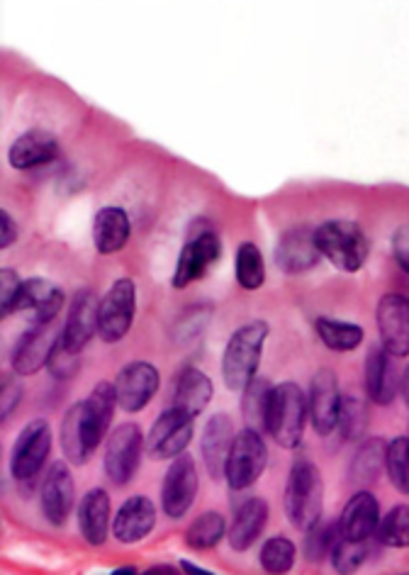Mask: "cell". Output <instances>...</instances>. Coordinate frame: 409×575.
<instances>
[{
	"instance_id": "obj_1",
	"label": "cell",
	"mask_w": 409,
	"mask_h": 575,
	"mask_svg": "<svg viewBox=\"0 0 409 575\" xmlns=\"http://www.w3.org/2000/svg\"><path fill=\"white\" fill-rule=\"evenodd\" d=\"M315 242L319 254L325 256L334 268L347 271V274L361 271L365 258L371 254L369 237H365L363 227L353 220L322 222L315 230Z\"/></svg>"
},
{
	"instance_id": "obj_2",
	"label": "cell",
	"mask_w": 409,
	"mask_h": 575,
	"mask_svg": "<svg viewBox=\"0 0 409 575\" xmlns=\"http://www.w3.org/2000/svg\"><path fill=\"white\" fill-rule=\"evenodd\" d=\"M309 403L305 400L303 388L293 381H285L271 390V403H268L266 432L283 449H297L305 434Z\"/></svg>"
},
{
	"instance_id": "obj_3",
	"label": "cell",
	"mask_w": 409,
	"mask_h": 575,
	"mask_svg": "<svg viewBox=\"0 0 409 575\" xmlns=\"http://www.w3.org/2000/svg\"><path fill=\"white\" fill-rule=\"evenodd\" d=\"M268 340L266 322H249L232 334L222 354V378L230 390H246L256 378L264 344Z\"/></svg>"
},
{
	"instance_id": "obj_4",
	"label": "cell",
	"mask_w": 409,
	"mask_h": 575,
	"mask_svg": "<svg viewBox=\"0 0 409 575\" xmlns=\"http://www.w3.org/2000/svg\"><path fill=\"white\" fill-rule=\"evenodd\" d=\"M325 481L312 461H295L285 485V515L297 529H309L322 519Z\"/></svg>"
},
{
	"instance_id": "obj_5",
	"label": "cell",
	"mask_w": 409,
	"mask_h": 575,
	"mask_svg": "<svg viewBox=\"0 0 409 575\" xmlns=\"http://www.w3.org/2000/svg\"><path fill=\"white\" fill-rule=\"evenodd\" d=\"M105 439V432L95 422L93 412L85 400L71 405L61 422V449L69 463L81 465L89 461V456L98 449V444Z\"/></svg>"
},
{
	"instance_id": "obj_6",
	"label": "cell",
	"mask_w": 409,
	"mask_h": 575,
	"mask_svg": "<svg viewBox=\"0 0 409 575\" xmlns=\"http://www.w3.org/2000/svg\"><path fill=\"white\" fill-rule=\"evenodd\" d=\"M266 461H268V449L261 439V434L244 427L239 434H236V439L232 444L224 481L230 483L232 491H246V487H252L258 479H261Z\"/></svg>"
},
{
	"instance_id": "obj_7",
	"label": "cell",
	"mask_w": 409,
	"mask_h": 575,
	"mask_svg": "<svg viewBox=\"0 0 409 575\" xmlns=\"http://www.w3.org/2000/svg\"><path fill=\"white\" fill-rule=\"evenodd\" d=\"M192 439V417L178 407H168L159 415L154 427L149 429L144 449L152 461L178 459Z\"/></svg>"
},
{
	"instance_id": "obj_8",
	"label": "cell",
	"mask_w": 409,
	"mask_h": 575,
	"mask_svg": "<svg viewBox=\"0 0 409 575\" xmlns=\"http://www.w3.org/2000/svg\"><path fill=\"white\" fill-rule=\"evenodd\" d=\"M142 451H144L142 429L132 425V422L117 427L110 437H107L105 463H103L107 481H113L115 485H127L132 481L139 469V461H142Z\"/></svg>"
},
{
	"instance_id": "obj_9",
	"label": "cell",
	"mask_w": 409,
	"mask_h": 575,
	"mask_svg": "<svg viewBox=\"0 0 409 575\" xmlns=\"http://www.w3.org/2000/svg\"><path fill=\"white\" fill-rule=\"evenodd\" d=\"M135 280L129 278L115 280L113 288L105 292L98 314V334L105 344H117L125 340L135 322Z\"/></svg>"
},
{
	"instance_id": "obj_10",
	"label": "cell",
	"mask_w": 409,
	"mask_h": 575,
	"mask_svg": "<svg viewBox=\"0 0 409 575\" xmlns=\"http://www.w3.org/2000/svg\"><path fill=\"white\" fill-rule=\"evenodd\" d=\"M51 451V429L45 419H35L20 432L13 453H10V473L15 481H32L45 469Z\"/></svg>"
},
{
	"instance_id": "obj_11",
	"label": "cell",
	"mask_w": 409,
	"mask_h": 575,
	"mask_svg": "<svg viewBox=\"0 0 409 575\" xmlns=\"http://www.w3.org/2000/svg\"><path fill=\"white\" fill-rule=\"evenodd\" d=\"M198 495V469L190 456H178L171 461L168 471L164 475V485H161V507H164L166 517L180 519L186 517L188 509L196 503Z\"/></svg>"
},
{
	"instance_id": "obj_12",
	"label": "cell",
	"mask_w": 409,
	"mask_h": 575,
	"mask_svg": "<svg viewBox=\"0 0 409 575\" xmlns=\"http://www.w3.org/2000/svg\"><path fill=\"white\" fill-rule=\"evenodd\" d=\"M383 349L395 359L409 356V298L402 292H387L375 310Z\"/></svg>"
},
{
	"instance_id": "obj_13",
	"label": "cell",
	"mask_w": 409,
	"mask_h": 575,
	"mask_svg": "<svg viewBox=\"0 0 409 575\" xmlns=\"http://www.w3.org/2000/svg\"><path fill=\"white\" fill-rule=\"evenodd\" d=\"M61 340H63V330L59 327L57 320L35 324V327H32L15 346L13 371L17 376H32L37 373L39 368L49 366L51 354Z\"/></svg>"
},
{
	"instance_id": "obj_14",
	"label": "cell",
	"mask_w": 409,
	"mask_h": 575,
	"mask_svg": "<svg viewBox=\"0 0 409 575\" xmlns=\"http://www.w3.org/2000/svg\"><path fill=\"white\" fill-rule=\"evenodd\" d=\"M220 256H222V244L218 234L212 230L192 232V237L186 242V246H183V252L178 256L174 288L180 290L190 286L192 280L202 278L214 264H218Z\"/></svg>"
},
{
	"instance_id": "obj_15",
	"label": "cell",
	"mask_w": 409,
	"mask_h": 575,
	"mask_svg": "<svg viewBox=\"0 0 409 575\" xmlns=\"http://www.w3.org/2000/svg\"><path fill=\"white\" fill-rule=\"evenodd\" d=\"M159 371L149 361H132L125 366L115 381L117 405L125 412H142L159 390Z\"/></svg>"
},
{
	"instance_id": "obj_16",
	"label": "cell",
	"mask_w": 409,
	"mask_h": 575,
	"mask_svg": "<svg viewBox=\"0 0 409 575\" xmlns=\"http://www.w3.org/2000/svg\"><path fill=\"white\" fill-rule=\"evenodd\" d=\"M339 407L341 395L337 373H334L331 368H322V371H317L315 378H312L309 388V417L319 437H327V434L337 429Z\"/></svg>"
},
{
	"instance_id": "obj_17",
	"label": "cell",
	"mask_w": 409,
	"mask_h": 575,
	"mask_svg": "<svg viewBox=\"0 0 409 575\" xmlns=\"http://www.w3.org/2000/svg\"><path fill=\"white\" fill-rule=\"evenodd\" d=\"M98 314H101V300L95 298V292L83 288L71 300L69 320L63 324V346L69 352L79 354L85 344L93 340V334L98 332Z\"/></svg>"
},
{
	"instance_id": "obj_18",
	"label": "cell",
	"mask_w": 409,
	"mask_h": 575,
	"mask_svg": "<svg viewBox=\"0 0 409 575\" xmlns=\"http://www.w3.org/2000/svg\"><path fill=\"white\" fill-rule=\"evenodd\" d=\"M402 373L395 364V356L387 354L383 346H373L365 359V390L369 398L378 405H390L400 393Z\"/></svg>"
},
{
	"instance_id": "obj_19",
	"label": "cell",
	"mask_w": 409,
	"mask_h": 575,
	"mask_svg": "<svg viewBox=\"0 0 409 575\" xmlns=\"http://www.w3.org/2000/svg\"><path fill=\"white\" fill-rule=\"evenodd\" d=\"M73 475L69 471V465L63 461L51 463V469L42 485V513H45L47 522L54 527H61L67 522L71 509H73Z\"/></svg>"
},
{
	"instance_id": "obj_20",
	"label": "cell",
	"mask_w": 409,
	"mask_h": 575,
	"mask_svg": "<svg viewBox=\"0 0 409 575\" xmlns=\"http://www.w3.org/2000/svg\"><path fill=\"white\" fill-rule=\"evenodd\" d=\"M319 256L315 230H309V227H293L276 246V264L283 274H303V271L317 266Z\"/></svg>"
},
{
	"instance_id": "obj_21",
	"label": "cell",
	"mask_w": 409,
	"mask_h": 575,
	"mask_svg": "<svg viewBox=\"0 0 409 575\" xmlns=\"http://www.w3.org/2000/svg\"><path fill=\"white\" fill-rule=\"evenodd\" d=\"M156 525V507L144 495H135L122 503L113 519V534L122 544H137L147 534H152Z\"/></svg>"
},
{
	"instance_id": "obj_22",
	"label": "cell",
	"mask_w": 409,
	"mask_h": 575,
	"mask_svg": "<svg viewBox=\"0 0 409 575\" xmlns=\"http://www.w3.org/2000/svg\"><path fill=\"white\" fill-rule=\"evenodd\" d=\"M236 439L232 419L227 415H212L202 432V459L214 481L224 479L232 444Z\"/></svg>"
},
{
	"instance_id": "obj_23",
	"label": "cell",
	"mask_w": 409,
	"mask_h": 575,
	"mask_svg": "<svg viewBox=\"0 0 409 575\" xmlns=\"http://www.w3.org/2000/svg\"><path fill=\"white\" fill-rule=\"evenodd\" d=\"M381 525V505L375 501V495L369 491H361L351 497L343 507L339 527L341 537L351 541H365L371 539Z\"/></svg>"
},
{
	"instance_id": "obj_24",
	"label": "cell",
	"mask_w": 409,
	"mask_h": 575,
	"mask_svg": "<svg viewBox=\"0 0 409 575\" xmlns=\"http://www.w3.org/2000/svg\"><path fill=\"white\" fill-rule=\"evenodd\" d=\"M59 145L45 129H30V133L20 135L8 149L10 166L17 171H30L37 166H45L49 161L57 159Z\"/></svg>"
},
{
	"instance_id": "obj_25",
	"label": "cell",
	"mask_w": 409,
	"mask_h": 575,
	"mask_svg": "<svg viewBox=\"0 0 409 575\" xmlns=\"http://www.w3.org/2000/svg\"><path fill=\"white\" fill-rule=\"evenodd\" d=\"M79 529L91 547H103L110 529V495L103 487H93L79 505Z\"/></svg>"
},
{
	"instance_id": "obj_26",
	"label": "cell",
	"mask_w": 409,
	"mask_h": 575,
	"mask_svg": "<svg viewBox=\"0 0 409 575\" xmlns=\"http://www.w3.org/2000/svg\"><path fill=\"white\" fill-rule=\"evenodd\" d=\"M63 306V292L49 284L45 278H30L20 290V298L15 302L17 310H32L35 314V324L39 322H54Z\"/></svg>"
},
{
	"instance_id": "obj_27",
	"label": "cell",
	"mask_w": 409,
	"mask_h": 575,
	"mask_svg": "<svg viewBox=\"0 0 409 575\" xmlns=\"http://www.w3.org/2000/svg\"><path fill=\"white\" fill-rule=\"evenodd\" d=\"M268 522V505L261 497H252L244 505H239L234 515V522L230 527V547L234 551H246L256 544Z\"/></svg>"
},
{
	"instance_id": "obj_28",
	"label": "cell",
	"mask_w": 409,
	"mask_h": 575,
	"mask_svg": "<svg viewBox=\"0 0 409 575\" xmlns=\"http://www.w3.org/2000/svg\"><path fill=\"white\" fill-rule=\"evenodd\" d=\"M132 225L122 208H101L93 220V242L101 254H115L127 244Z\"/></svg>"
},
{
	"instance_id": "obj_29",
	"label": "cell",
	"mask_w": 409,
	"mask_h": 575,
	"mask_svg": "<svg viewBox=\"0 0 409 575\" xmlns=\"http://www.w3.org/2000/svg\"><path fill=\"white\" fill-rule=\"evenodd\" d=\"M212 400V381L198 368H186L178 376L176 383V393H174V405L196 419L200 412L210 405Z\"/></svg>"
},
{
	"instance_id": "obj_30",
	"label": "cell",
	"mask_w": 409,
	"mask_h": 575,
	"mask_svg": "<svg viewBox=\"0 0 409 575\" xmlns=\"http://www.w3.org/2000/svg\"><path fill=\"white\" fill-rule=\"evenodd\" d=\"M387 444L383 439H363L359 451L353 453L349 475L353 483H373L378 481L381 471L385 469Z\"/></svg>"
},
{
	"instance_id": "obj_31",
	"label": "cell",
	"mask_w": 409,
	"mask_h": 575,
	"mask_svg": "<svg viewBox=\"0 0 409 575\" xmlns=\"http://www.w3.org/2000/svg\"><path fill=\"white\" fill-rule=\"evenodd\" d=\"M315 330L319 334L322 344L327 346L331 352H353L359 349L363 342V327L353 322H341V320H331V318H317Z\"/></svg>"
},
{
	"instance_id": "obj_32",
	"label": "cell",
	"mask_w": 409,
	"mask_h": 575,
	"mask_svg": "<svg viewBox=\"0 0 409 575\" xmlns=\"http://www.w3.org/2000/svg\"><path fill=\"white\" fill-rule=\"evenodd\" d=\"M271 386L264 378H254L249 388L242 390V417L246 422V429H254L261 434L266 429L268 419V403H271Z\"/></svg>"
},
{
	"instance_id": "obj_33",
	"label": "cell",
	"mask_w": 409,
	"mask_h": 575,
	"mask_svg": "<svg viewBox=\"0 0 409 575\" xmlns=\"http://www.w3.org/2000/svg\"><path fill=\"white\" fill-rule=\"evenodd\" d=\"M234 274H236V284H239L244 290H258L264 286L266 264L256 244L244 242L239 244V249H236Z\"/></svg>"
},
{
	"instance_id": "obj_34",
	"label": "cell",
	"mask_w": 409,
	"mask_h": 575,
	"mask_svg": "<svg viewBox=\"0 0 409 575\" xmlns=\"http://www.w3.org/2000/svg\"><path fill=\"white\" fill-rule=\"evenodd\" d=\"M227 531V522L220 513H204L192 519V525L186 531V544L196 551L218 547Z\"/></svg>"
},
{
	"instance_id": "obj_35",
	"label": "cell",
	"mask_w": 409,
	"mask_h": 575,
	"mask_svg": "<svg viewBox=\"0 0 409 575\" xmlns=\"http://www.w3.org/2000/svg\"><path fill=\"white\" fill-rule=\"evenodd\" d=\"M365 427H369V407H365V403H361V400L353 395L341 398L339 419H337L339 437L343 441H361Z\"/></svg>"
},
{
	"instance_id": "obj_36",
	"label": "cell",
	"mask_w": 409,
	"mask_h": 575,
	"mask_svg": "<svg viewBox=\"0 0 409 575\" xmlns=\"http://www.w3.org/2000/svg\"><path fill=\"white\" fill-rule=\"evenodd\" d=\"M341 537V527L339 522H325V519H319V522L312 525L305 531V556L312 563H319L322 559H327V553H331V549L337 547V541Z\"/></svg>"
},
{
	"instance_id": "obj_37",
	"label": "cell",
	"mask_w": 409,
	"mask_h": 575,
	"mask_svg": "<svg viewBox=\"0 0 409 575\" xmlns=\"http://www.w3.org/2000/svg\"><path fill=\"white\" fill-rule=\"evenodd\" d=\"M378 541L390 549L409 547V505H397L387 513L378 525Z\"/></svg>"
},
{
	"instance_id": "obj_38",
	"label": "cell",
	"mask_w": 409,
	"mask_h": 575,
	"mask_svg": "<svg viewBox=\"0 0 409 575\" xmlns=\"http://www.w3.org/2000/svg\"><path fill=\"white\" fill-rule=\"evenodd\" d=\"M385 471L390 475L395 491L409 495V437H397L387 441Z\"/></svg>"
},
{
	"instance_id": "obj_39",
	"label": "cell",
	"mask_w": 409,
	"mask_h": 575,
	"mask_svg": "<svg viewBox=\"0 0 409 575\" xmlns=\"http://www.w3.org/2000/svg\"><path fill=\"white\" fill-rule=\"evenodd\" d=\"M297 549L290 539L285 537H273L268 539L261 549V566L266 573L271 575H283L295 566Z\"/></svg>"
},
{
	"instance_id": "obj_40",
	"label": "cell",
	"mask_w": 409,
	"mask_h": 575,
	"mask_svg": "<svg viewBox=\"0 0 409 575\" xmlns=\"http://www.w3.org/2000/svg\"><path fill=\"white\" fill-rule=\"evenodd\" d=\"M369 556V547L365 541H351L347 537H339L337 547L331 549V566L339 575L359 573Z\"/></svg>"
},
{
	"instance_id": "obj_41",
	"label": "cell",
	"mask_w": 409,
	"mask_h": 575,
	"mask_svg": "<svg viewBox=\"0 0 409 575\" xmlns=\"http://www.w3.org/2000/svg\"><path fill=\"white\" fill-rule=\"evenodd\" d=\"M89 403L91 412L95 422H98L101 429L107 434V427H110L113 422V415H115V405H117V393H115V383H107V381H101L98 386L93 388L91 398L85 400Z\"/></svg>"
},
{
	"instance_id": "obj_42",
	"label": "cell",
	"mask_w": 409,
	"mask_h": 575,
	"mask_svg": "<svg viewBox=\"0 0 409 575\" xmlns=\"http://www.w3.org/2000/svg\"><path fill=\"white\" fill-rule=\"evenodd\" d=\"M25 280H20L13 268L0 271V306H3V318L15 312V302L20 298Z\"/></svg>"
},
{
	"instance_id": "obj_43",
	"label": "cell",
	"mask_w": 409,
	"mask_h": 575,
	"mask_svg": "<svg viewBox=\"0 0 409 575\" xmlns=\"http://www.w3.org/2000/svg\"><path fill=\"white\" fill-rule=\"evenodd\" d=\"M49 371L54 378H71L79 371V354L69 352L63 342H59L57 349H54L51 359H49Z\"/></svg>"
},
{
	"instance_id": "obj_44",
	"label": "cell",
	"mask_w": 409,
	"mask_h": 575,
	"mask_svg": "<svg viewBox=\"0 0 409 575\" xmlns=\"http://www.w3.org/2000/svg\"><path fill=\"white\" fill-rule=\"evenodd\" d=\"M20 395H23V386L17 383V378L5 376L3 378V410H0V419L5 422L10 415H13V410L20 403Z\"/></svg>"
},
{
	"instance_id": "obj_45",
	"label": "cell",
	"mask_w": 409,
	"mask_h": 575,
	"mask_svg": "<svg viewBox=\"0 0 409 575\" xmlns=\"http://www.w3.org/2000/svg\"><path fill=\"white\" fill-rule=\"evenodd\" d=\"M17 240V227H15V220L10 217V212H0V246L8 249L13 246Z\"/></svg>"
},
{
	"instance_id": "obj_46",
	"label": "cell",
	"mask_w": 409,
	"mask_h": 575,
	"mask_svg": "<svg viewBox=\"0 0 409 575\" xmlns=\"http://www.w3.org/2000/svg\"><path fill=\"white\" fill-rule=\"evenodd\" d=\"M180 571H183V575H214L212 571H204L190 561H180Z\"/></svg>"
},
{
	"instance_id": "obj_47",
	"label": "cell",
	"mask_w": 409,
	"mask_h": 575,
	"mask_svg": "<svg viewBox=\"0 0 409 575\" xmlns=\"http://www.w3.org/2000/svg\"><path fill=\"white\" fill-rule=\"evenodd\" d=\"M139 575H180L174 566H152L149 571L144 573H139Z\"/></svg>"
},
{
	"instance_id": "obj_48",
	"label": "cell",
	"mask_w": 409,
	"mask_h": 575,
	"mask_svg": "<svg viewBox=\"0 0 409 575\" xmlns=\"http://www.w3.org/2000/svg\"><path fill=\"white\" fill-rule=\"evenodd\" d=\"M400 390H402V398H405V403H407V407H409V364H407L405 373H402V386H400Z\"/></svg>"
},
{
	"instance_id": "obj_49",
	"label": "cell",
	"mask_w": 409,
	"mask_h": 575,
	"mask_svg": "<svg viewBox=\"0 0 409 575\" xmlns=\"http://www.w3.org/2000/svg\"><path fill=\"white\" fill-rule=\"evenodd\" d=\"M110 575H139L132 566H125V568H117V571H113Z\"/></svg>"
}]
</instances>
